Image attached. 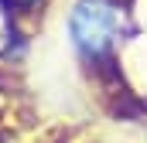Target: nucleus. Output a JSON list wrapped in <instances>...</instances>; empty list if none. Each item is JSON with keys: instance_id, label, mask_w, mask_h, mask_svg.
Masks as SVG:
<instances>
[{"instance_id": "f257e3e1", "label": "nucleus", "mask_w": 147, "mask_h": 143, "mask_svg": "<svg viewBox=\"0 0 147 143\" xmlns=\"http://www.w3.org/2000/svg\"><path fill=\"white\" fill-rule=\"evenodd\" d=\"M120 24H123V14L113 0H79L72 17H69V31H72L75 48L89 58H99L113 48Z\"/></svg>"}, {"instance_id": "f03ea898", "label": "nucleus", "mask_w": 147, "mask_h": 143, "mask_svg": "<svg viewBox=\"0 0 147 143\" xmlns=\"http://www.w3.org/2000/svg\"><path fill=\"white\" fill-rule=\"evenodd\" d=\"M17 3H31V0H17Z\"/></svg>"}]
</instances>
